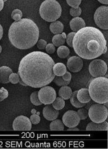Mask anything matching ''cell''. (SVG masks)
<instances>
[{"label":"cell","mask_w":108,"mask_h":149,"mask_svg":"<svg viewBox=\"0 0 108 149\" xmlns=\"http://www.w3.org/2000/svg\"><path fill=\"white\" fill-rule=\"evenodd\" d=\"M54 61L48 54L33 52L21 60L18 74L27 86L39 88L51 83L55 77L53 71Z\"/></svg>","instance_id":"1"},{"label":"cell","mask_w":108,"mask_h":149,"mask_svg":"<svg viewBox=\"0 0 108 149\" xmlns=\"http://www.w3.org/2000/svg\"><path fill=\"white\" fill-rule=\"evenodd\" d=\"M75 52L80 57L92 60L107 52V41L100 30L93 27H85L75 33L73 41Z\"/></svg>","instance_id":"2"},{"label":"cell","mask_w":108,"mask_h":149,"mask_svg":"<svg viewBox=\"0 0 108 149\" xmlns=\"http://www.w3.org/2000/svg\"><path fill=\"white\" fill-rule=\"evenodd\" d=\"M39 29L32 20L23 18L14 22L10 25L8 32L9 40L17 49H26L34 46L38 41Z\"/></svg>","instance_id":"3"},{"label":"cell","mask_w":108,"mask_h":149,"mask_svg":"<svg viewBox=\"0 0 108 149\" xmlns=\"http://www.w3.org/2000/svg\"><path fill=\"white\" fill-rule=\"evenodd\" d=\"M108 79L106 77H100L93 79L88 89L91 100L100 104L108 102Z\"/></svg>","instance_id":"4"},{"label":"cell","mask_w":108,"mask_h":149,"mask_svg":"<svg viewBox=\"0 0 108 149\" xmlns=\"http://www.w3.org/2000/svg\"><path fill=\"white\" fill-rule=\"evenodd\" d=\"M62 13V7L56 0H45L42 3L39 9L42 19L49 22L59 19Z\"/></svg>","instance_id":"5"},{"label":"cell","mask_w":108,"mask_h":149,"mask_svg":"<svg viewBox=\"0 0 108 149\" xmlns=\"http://www.w3.org/2000/svg\"><path fill=\"white\" fill-rule=\"evenodd\" d=\"M107 108L103 104H93L89 109L88 116L92 122L97 123L106 121L108 117Z\"/></svg>","instance_id":"6"},{"label":"cell","mask_w":108,"mask_h":149,"mask_svg":"<svg viewBox=\"0 0 108 149\" xmlns=\"http://www.w3.org/2000/svg\"><path fill=\"white\" fill-rule=\"evenodd\" d=\"M107 70L106 63L101 59L93 60L89 65L90 74L95 78L103 77L107 73Z\"/></svg>","instance_id":"7"},{"label":"cell","mask_w":108,"mask_h":149,"mask_svg":"<svg viewBox=\"0 0 108 149\" xmlns=\"http://www.w3.org/2000/svg\"><path fill=\"white\" fill-rule=\"evenodd\" d=\"M108 7L102 6L97 9L94 15L95 24L103 30H107Z\"/></svg>","instance_id":"8"},{"label":"cell","mask_w":108,"mask_h":149,"mask_svg":"<svg viewBox=\"0 0 108 149\" xmlns=\"http://www.w3.org/2000/svg\"><path fill=\"white\" fill-rule=\"evenodd\" d=\"M38 97L40 101L42 104L48 105L52 104L56 97L55 90L52 87L45 86L38 92Z\"/></svg>","instance_id":"9"},{"label":"cell","mask_w":108,"mask_h":149,"mask_svg":"<svg viewBox=\"0 0 108 149\" xmlns=\"http://www.w3.org/2000/svg\"><path fill=\"white\" fill-rule=\"evenodd\" d=\"M31 128L30 119L24 116H18L13 123V128L14 130H30Z\"/></svg>","instance_id":"10"},{"label":"cell","mask_w":108,"mask_h":149,"mask_svg":"<svg viewBox=\"0 0 108 149\" xmlns=\"http://www.w3.org/2000/svg\"><path fill=\"white\" fill-rule=\"evenodd\" d=\"M80 119L77 112L74 111L69 110L64 114L62 117L63 124L68 127L71 128L77 127L79 124Z\"/></svg>","instance_id":"11"},{"label":"cell","mask_w":108,"mask_h":149,"mask_svg":"<svg viewBox=\"0 0 108 149\" xmlns=\"http://www.w3.org/2000/svg\"><path fill=\"white\" fill-rule=\"evenodd\" d=\"M84 63L80 57L74 56L69 58L67 62L68 70L72 72L80 71L83 67Z\"/></svg>","instance_id":"12"},{"label":"cell","mask_w":108,"mask_h":149,"mask_svg":"<svg viewBox=\"0 0 108 149\" xmlns=\"http://www.w3.org/2000/svg\"><path fill=\"white\" fill-rule=\"evenodd\" d=\"M43 114L44 117L48 120L52 121L58 118L59 110L54 108L51 104H48L43 109Z\"/></svg>","instance_id":"13"},{"label":"cell","mask_w":108,"mask_h":149,"mask_svg":"<svg viewBox=\"0 0 108 149\" xmlns=\"http://www.w3.org/2000/svg\"><path fill=\"white\" fill-rule=\"evenodd\" d=\"M70 28L72 31L76 32L86 26V23L82 18L78 17H74L70 21Z\"/></svg>","instance_id":"14"},{"label":"cell","mask_w":108,"mask_h":149,"mask_svg":"<svg viewBox=\"0 0 108 149\" xmlns=\"http://www.w3.org/2000/svg\"><path fill=\"white\" fill-rule=\"evenodd\" d=\"M13 72L12 69L8 67L3 66L0 67V83L3 84L9 83V76Z\"/></svg>","instance_id":"15"},{"label":"cell","mask_w":108,"mask_h":149,"mask_svg":"<svg viewBox=\"0 0 108 149\" xmlns=\"http://www.w3.org/2000/svg\"><path fill=\"white\" fill-rule=\"evenodd\" d=\"M108 129V123L106 121L99 123L90 122L86 128L87 130L107 131Z\"/></svg>","instance_id":"16"},{"label":"cell","mask_w":108,"mask_h":149,"mask_svg":"<svg viewBox=\"0 0 108 149\" xmlns=\"http://www.w3.org/2000/svg\"><path fill=\"white\" fill-rule=\"evenodd\" d=\"M77 97L79 101L82 104L88 103L91 100L87 88H82L78 90Z\"/></svg>","instance_id":"17"},{"label":"cell","mask_w":108,"mask_h":149,"mask_svg":"<svg viewBox=\"0 0 108 149\" xmlns=\"http://www.w3.org/2000/svg\"><path fill=\"white\" fill-rule=\"evenodd\" d=\"M49 29L54 34H60L62 33L63 31L64 25L61 22L56 20L50 24Z\"/></svg>","instance_id":"18"},{"label":"cell","mask_w":108,"mask_h":149,"mask_svg":"<svg viewBox=\"0 0 108 149\" xmlns=\"http://www.w3.org/2000/svg\"><path fill=\"white\" fill-rule=\"evenodd\" d=\"M72 91L70 87L65 86L61 87L59 90V96L63 100H66L70 99Z\"/></svg>","instance_id":"19"},{"label":"cell","mask_w":108,"mask_h":149,"mask_svg":"<svg viewBox=\"0 0 108 149\" xmlns=\"http://www.w3.org/2000/svg\"><path fill=\"white\" fill-rule=\"evenodd\" d=\"M53 71L55 76H62L67 71V68L63 63H57L54 65Z\"/></svg>","instance_id":"20"},{"label":"cell","mask_w":108,"mask_h":149,"mask_svg":"<svg viewBox=\"0 0 108 149\" xmlns=\"http://www.w3.org/2000/svg\"><path fill=\"white\" fill-rule=\"evenodd\" d=\"M64 128L62 121L59 119L54 120L49 125V129L51 130H63Z\"/></svg>","instance_id":"21"},{"label":"cell","mask_w":108,"mask_h":149,"mask_svg":"<svg viewBox=\"0 0 108 149\" xmlns=\"http://www.w3.org/2000/svg\"><path fill=\"white\" fill-rule=\"evenodd\" d=\"M57 53V55L61 58L65 59L69 55L70 51L67 47L62 45L59 47Z\"/></svg>","instance_id":"22"},{"label":"cell","mask_w":108,"mask_h":149,"mask_svg":"<svg viewBox=\"0 0 108 149\" xmlns=\"http://www.w3.org/2000/svg\"><path fill=\"white\" fill-rule=\"evenodd\" d=\"M78 90L75 91L72 93L70 98V102L72 105L77 108H81L85 106L86 104L81 103L79 101L77 97Z\"/></svg>","instance_id":"23"},{"label":"cell","mask_w":108,"mask_h":149,"mask_svg":"<svg viewBox=\"0 0 108 149\" xmlns=\"http://www.w3.org/2000/svg\"><path fill=\"white\" fill-rule=\"evenodd\" d=\"M66 39L63 37L61 33L55 35L52 39L53 44L56 47L63 45Z\"/></svg>","instance_id":"24"},{"label":"cell","mask_w":108,"mask_h":149,"mask_svg":"<svg viewBox=\"0 0 108 149\" xmlns=\"http://www.w3.org/2000/svg\"><path fill=\"white\" fill-rule=\"evenodd\" d=\"M52 104L53 107L55 109L59 111L62 109L64 107L65 101L60 97H56Z\"/></svg>","instance_id":"25"},{"label":"cell","mask_w":108,"mask_h":149,"mask_svg":"<svg viewBox=\"0 0 108 149\" xmlns=\"http://www.w3.org/2000/svg\"><path fill=\"white\" fill-rule=\"evenodd\" d=\"M71 81H66L63 79L62 76H55V77L53 80V81L55 84L59 86H67L70 84Z\"/></svg>","instance_id":"26"},{"label":"cell","mask_w":108,"mask_h":149,"mask_svg":"<svg viewBox=\"0 0 108 149\" xmlns=\"http://www.w3.org/2000/svg\"><path fill=\"white\" fill-rule=\"evenodd\" d=\"M30 100L31 103L36 106H39L42 104L39 100L38 91L34 92L31 94Z\"/></svg>","instance_id":"27"},{"label":"cell","mask_w":108,"mask_h":149,"mask_svg":"<svg viewBox=\"0 0 108 149\" xmlns=\"http://www.w3.org/2000/svg\"><path fill=\"white\" fill-rule=\"evenodd\" d=\"M22 12L21 10L18 9L14 10L11 14L12 19L16 21L20 20L22 17Z\"/></svg>","instance_id":"28"},{"label":"cell","mask_w":108,"mask_h":149,"mask_svg":"<svg viewBox=\"0 0 108 149\" xmlns=\"http://www.w3.org/2000/svg\"><path fill=\"white\" fill-rule=\"evenodd\" d=\"M77 112L80 120H85L88 116V111L84 108H81Z\"/></svg>","instance_id":"29"},{"label":"cell","mask_w":108,"mask_h":149,"mask_svg":"<svg viewBox=\"0 0 108 149\" xmlns=\"http://www.w3.org/2000/svg\"><path fill=\"white\" fill-rule=\"evenodd\" d=\"M9 80L10 82L13 84H16L19 82L20 78L18 74L13 72L10 75Z\"/></svg>","instance_id":"30"},{"label":"cell","mask_w":108,"mask_h":149,"mask_svg":"<svg viewBox=\"0 0 108 149\" xmlns=\"http://www.w3.org/2000/svg\"><path fill=\"white\" fill-rule=\"evenodd\" d=\"M75 33V32H72L67 36L66 41L67 45L71 48H72L73 47V40Z\"/></svg>","instance_id":"31"},{"label":"cell","mask_w":108,"mask_h":149,"mask_svg":"<svg viewBox=\"0 0 108 149\" xmlns=\"http://www.w3.org/2000/svg\"><path fill=\"white\" fill-rule=\"evenodd\" d=\"M70 12L72 16L76 17H79L81 15L82 10L80 7L77 8H71L70 10Z\"/></svg>","instance_id":"32"},{"label":"cell","mask_w":108,"mask_h":149,"mask_svg":"<svg viewBox=\"0 0 108 149\" xmlns=\"http://www.w3.org/2000/svg\"><path fill=\"white\" fill-rule=\"evenodd\" d=\"M82 0H66L68 5L71 8H77L81 4Z\"/></svg>","instance_id":"33"},{"label":"cell","mask_w":108,"mask_h":149,"mask_svg":"<svg viewBox=\"0 0 108 149\" xmlns=\"http://www.w3.org/2000/svg\"><path fill=\"white\" fill-rule=\"evenodd\" d=\"M9 95L8 91L4 88L0 89V102H1L6 99Z\"/></svg>","instance_id":"34"},{"label":"cell","mask_w":108,"mask_h":149,"mask_svg":"<svg viewBox=\"0 0 108 149\" xmlns=\"http://www.w3.org/2000/svg\"><path fill=\"white\" fill-rule=\"evenodd\" d=\"M45 49L46 52L50 54H54L56 51L55 46L52 43H49L47 44Z\"/></svg>","instance_id":"35"},{"label":"cell","mask_w":108,"mask_h":149,"mask_svg":"<svg viewBox=\"0 0 108 149\" xmlns=\"http://www.w3.org/2000/svg\"><path fill=\"white\" fill-rule=\"evenodd\" d=\"M30 120L32 124L37 125L40 122V118L38 114H33L31 116Z\"/></svg>","instance_id":"36"},{"label":"cell","mask_w":108,"mask_h":149,"mask_svg":"<svg viewBox=\"0 0 108 149\" xmlns=\"http://www.w3.org/2000/svg\"><path fill=\"white\" fill-rule=\"evenodd\" d=\"M37 46L38 48L40 49H45L47 42L45 40L40 39L37 42Z\"/></svg>","instance_id":"37"},{"label":"cell","mask_w":108,"mask_h":149,"mask_svg":"<svg viewBox=\"0 0 108 149\" xmlns=\"http://www.w3.org/2000/svg\"><path fill=\"white\" fill-rule=\"evenodd\" d=\"M62 76L63 79L66 81H71L72 78V75L70 72L66 71Z\"/></svg>","instance_id":"38"},{"label":"cell","mask_w":108,"mask_h":149,"mask_svg":"<svg viewBox=\"0 0 108 149\" xmlns=\"http://www.w3.org/2000/svg\"><path fill=\"white\" fill-rule=\"evenodd\" d=\"M3 34V28L1 25L0 24V40H1L2 38Z\"/></svg>","instance_id":"39"},{"label":"cell","mask_w":108,"mask_h":149,"mask_svg":"<svg viewBox=\"0 0 108 149\" xmlns=\"http://www.w3.org/2000/svg\"><path fill=\"white\" fill-rule=\"evenodd\" d=\"M4 2L3 0H0V12L3 9L4 6Z\"/></svg>","instance_id":"40"},{"label":"cell","mask_w":108,"mask_h":149,"mask_svg":"<svg viewBox=\"0 0 108 149\" xmlns=\"http://www.w3.org/2000/svg\"><path fill=\"white\" fill-rule=\"evenodd\" d=\"M100 3L104 5H108V0H98Z\"/></svg>","instance_id":"41"},{"label":"cell","mask_w":108,"mask_h":149,"mask_svg":"<svg viewBox=\"0 0 108 149\" xmlns=\"http://www.w3.org/2000/svg\"><path fill=\"white\" fill-rule=\"evenodd\" d=\"M67 130L68 131H76V130H80L79 129L77 128L76 127H71V128H69L67 129Z\"/></svg>","instance_id":"42"},{"label":"cell","mask_w":108,"mask_h":149,"mask_svg":"<svg viewBox=\"0 0 108 149\" xmlns=\"http://www.w3.org/2000/svg\"><path fill=\"white\" fill-rule=\"evenodd\" d=\"M31 113L32 114H35L36 113V111L35 109H33L31 111Z\"/></svg>","instance_id":"43"},{"label":"cell","mask_w":108,"mask_h":149,"mask_svg":"<svg viewBox=\"0 0 108 149\" xmlns=\"http://www.w3.org/2000/svg\"><path fill=\"white\" fill-rule=\"evenodd\" d=\"M62 35L63 36V37L65 38L66 39V37H67V35L66 34H65V33L64 32H62Z\"/></svg>","instance_id":"44"},{"label":"cell","mask_w":108,"mask_h":149,"mask_svg":"<svg viewBox=\"0 0 108 149\" xmlns=\"http://www.w3.org/2000/svg\"><path fill=\"white\" fill-rule=\"evenodd\" d=\"M2 48L1 46L0 45V53H1L2 52Z\"/></svg>","instance_id":"45"},{"label":"cell","mask_w":108,"mask_h":149,"mask_svg":"<svg viewBox=\"0 0 108 149\" xmlns=\"http://www.w3.org/2000/svg\"><path fill=\"white\" fill-rule=\"evenodd\" d=\"M3 1H4V2H5L6 1H8V0H3Z\"/></svg>","instance_id":"46"}]
</instances>
